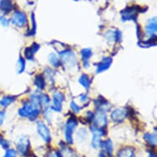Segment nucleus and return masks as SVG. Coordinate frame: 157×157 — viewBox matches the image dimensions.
<instances>
[{"mask_svg": "<svg viewBox=\"0 0 157 157\" xmlns=\"http://www.w3.org/2000/svg\"><path fill=\"white\" fill-rule=\"evenodd\" d=\"M18 113L22 118L36 119L40 113V106L36 98L31 96V101L24 103L22 107L18 111Z\"/></svg>", "mask_w": 157, "mask_h": 157, "instance_id": "f257e3e1", "label": "nucleus"}, {"mask_svg": "<svg viewBox=\"0 0 157 157\" xmlns=\"http://www.w3.org/2000/svg\"><path fill=\"white\" fill-rule=\"evenodd\" d=\"M60 62L63 63V64L67 68L74 67L77 64V58L76 55L71 50H64L59 53Z\"/></svg>", "mask_w": 157, "mask_h": 157, "instance_id": "f03ea898", "label": "nucleus"}, {"mask_svg": "<svg viewBox=\"0 0 157 157\" xmlns=\"http://www.w3.org/2000/svg\"><path fill=\"white\" fill-rule=\"evenodd\" d=\"M77 125V123L76 119L70 118L66 123V127H65V139L66 142L69 144H72L73 142V138H72V134L74 132L75 128Z\"/></svg>", "mask_w": 157, "mask_h": 157, "instance_id": "7ed1b4c3", "label": "nucleus"}, {"mask_svg": "<svg viewBox=\"0 0 157 157\" xmlns=\"http://www.w3.org/2000/svg\"><path fill=\"white\" fill-rule=\"evenodd\" d=\"M10 21L13 25L17 26V27H23L27 23V18L23 12L16 11L12 16Z\"/></svg>", "mask_w": 157, "mask_h": 157, "instance_id": "20e7f679", "label": "nucleus"}, {"mask_svg": "<svg viewBox=\"0 0 157 157\" xmlns=\"http://www.w3.org/2000/svg\"><path fill=\"white\" fill-rule=\"evenodd\" d=\"M64 101V95L60 91H55L53 93V103L51 105L52 110L59 113L62 111L63 102Z\"/></svg>", "mask_w": 157, "mask_h": 157, "instance_id": "39448f33", "label": "nucleus"}, {"mask_svg": "<svg viewBox=\"0 0 157 157\" xmlns=\"http://www.w3.org/2000/svg\"><path fill=\"white\" fill-rule=\"evenodd\" d=\"M17 151L21 156H26L30 149V141H29L28 136H22L20 137V139L17 142Z\"/></svg>", "mask_w": 157, "mask_h": 157, "instance_id": "423d86ee", "label": "nucleus"}, {"mask_svg": "<svg viewBox=\"0 0 157 157\" xmlns=\"http://www.w3.org/2000/svg\"><path fill=\"white\" fill-rule=\"evenodd\" d=\"M92 122L94 124V126L97 128H104L107 124V116L105 112L98 111L97 113L93 114Z\"/></svg>", "mask_w": 157, "mask_h": 157, "instance_id": "0eeeda50", "label": "nucleus"}, {"mask_svg": "<svg viewBox=\"0 0 157 157\" xmlns=\"http://www.w3.org/2000/svg\"><path fill=\"white\" fill-rule=\"evenodd\" d=\"M37 132L40 136L41 137L42 140H44V142L49 143L51 141V135L49 132L48 127L42 122H38L37 123Z\"/></svg>", "mask_w": 157, "mask_h": 157, "instance_id": "6e6552de", "label": "nucleus"}, {"mask_svg": "<svg viewBox=\"0 0 157 157\" xmlns=\"http://www.w3.org/2000/svg\"><path fill=\"white\" fill-rule=\"evenodd\" d=\"M127 110L123 108H116L114 109L110 114V118L112 121L115 123H121L126 119Z\"/></svg>", "mask_w": 157, "mask_h": 157, "instance_id": "1a4fd4ad", "label": "nucleus"}, {"mask_svg": "<svg viewBox=\"0 0 157 157\" xmlns=\"http://www.w3.org/2000/svg\"><path fill=\"white\" fill-rule=\"evenodd\" d=\"M138 12H139V10L136 7H130V8H125L122 12V19H123V21L135 20Z\"/></svg>", "mask_w": 157, "mask_h": 157, "instance_id": "9d476101", "label": "nucleus"}, {"mask_svg": "<svg viewBox=\"0 0 157 157\" xmlns=\"http://www.w3.org/2000/svg\"><path fill=\"white\" fill-rule=\"evenodd\" d=\"M146 34L147 36H150L151 38H153L156 35L157 24H156V17H154L153 19H151L147 21L146 25Z\"/></svg>", "mask_w": 157, "mask_h": 157, "instance_id": "9b49d317", "label": "nucleus"}, {"mask_svg": "<svg viewBox=\"0 0 157 157\" xmlns=\"http://www.w3.org/2000/svg\"><path fill=\"white\" fill-rule=\"evenodd\" d=\"M113 60L111 58H104L101 62L96 65V73H101L108 70L112 64Z\"/></svg>", "mask_w": 157, "mask_h": 157, "instance_id": "f8f14e48", "label": "nucleus"}, {"mask_svg": "<svg viewBox=\"0 0 157 157\" xmlns=\"http://www.w3.org/2000/svg\"><path fill=\"white\" fill-rule=\"evenodd\" d=\"M81 55H82V59L84 67H89V60H90V57L93 55L92 50L90 48H85L81 51Z\"/></svg>", "mask_w": 157, "mask_h": 157, "instance_id": "ddd939ff", "label": "nucleus"}, {"mask_svg": "<svg viewBox=\"0 0 157 157\" xmlns=\"http://www.w3.org/2000/svg\"><path fill=\"white\" fill-rule=\"evenodd\" d=\"M39 49H40V45L36 43H34L31 47L26 48L25 49V56L26 59L28 60H33L34 54L38 51Z\"/></svg>", "mask_w": 157, "mask_h": 157, "instance_id": "4468645a", "label": "nucleus"}, {"mask_svg": "<svg viewBox=\"0 0 157 157\" xmlns=\"http://www.w3.org/2000/svg\"><path fill=\"white\" fill-rule=\"evenodd\" d=\"M135 151L132 147H125L118 151L117 157H134Z\"/></svg>", "mask_w": 157, "mask_h": 157, "instance_id": "2eb2a0df", "label": "nucleus"}, {"mask_svg": "<svg viewBox=\"0 0 157 157\" xmlns=\"http://www.w3.org/2000/svg\"><path fill=\"white\" fill-rule=\"evenodd\" d=\"M14 4L12 0H1L0 1V10L4 13H8L13 9Z\"/></svg>", "mask_w": 157, "mask_h": 157, "instance_id": "dca6fc26", "label": "nucleus"}, {"mask_svg": "<svg viewBox=\"0 0 157 157\" xmlns=\"http://www.w3.org/2000/svg\"><path fill=\"white\" fill-rule=\"evenodd\" d=\"M120 36H121V33L119 31H108L105 33L106 39L112 42H119L120 40Z\"/></svg>", "mask_w": 157, "mask_h": 157, "instance_id": "f3484780", "label": "nucleus"}, {"mask_svg": "<svg viewBox=\"0 0 157 157\" xmlns=\"http://www.w3.org/2000/svg\"><path fill=\"white\" fill-rule=\"evenodd\" d=\"M96 108L98 109V110L101 111V112H105L109 110L110 109V105L108 104V102L105 100H102V99H99L96 103H95Z\"/></svg>", "mask_w": 157, "mask_h": 157, "instance_id": "a211bd4d", "label": "nucleus"}, {"mask_svg": "<svg viewBox=\"0 0 157 157\" xmlns=\"http://www.w3.org/2000/svg\"><path fill=\"white\" fill-rule=\"evenodd\" d=\"M101 147H104V149L105 151L106 154L108 155H111L113 153V142L110 139H107L105 142H102V145Z\"/></svg>", "mask_w": 157, "mask_h": 157, "instance_id": "6ab92c4d", "label": "nucleus"}, {"mask_svg": "<svg viewBox=\"0 0 157 157\" xmlns=\"http://www.w3.org/2000/svg\"><path fill=\"white\" fill-rule=\"evenodd\" d=\"M79 83L83 87L86 89V90H89L90 87V77H88L87 75L82 74L79 77V80H78Z\"/></svg>", "mask_w": 157, "mask_h": 157, "instance_id": "aec40b11", "label": "nucleus"}, {"mask_svg": "<svg viewBox=\"0 0 157 157\" xmlns=\"http://www.w3.org/2000/svg\"><path fill=\"white\" fill-rule=\"evenodd\" d=\"M34 84L36 85V86L40 90H43L45 87V81L44 78L42 77L41 75H37L35 77V81H34Z\"/></svg>", "mask_w": 157, "mask_h": 157, "instance_id": "412c9836", "label": "nucleus"}, {"mask_svg": "<svg viewBox=\"0 0 157 157\" xmlns=\"http://www.w3.org/2000/svg\"><path fill=\"white\" fill-rule=\"evenodd\" d=\"M144 139L149 143L150 146L155 147L156 145V135L153 133H146L144 135Z\"/></svg>", "mask_w": 157, "mask_h": 157, "instance_id": "4be33fe9", "label": "nucleus"}, {"mask_svg": "<svg viewBox=\"0 0 157 157\" xmlns=\"http://www.w3.org/2000/svg\"><path fill=\"white\" fill-rule=\"evenodd\" d=\"M72 155H73V152L69 147H63L59 151L58 155L59 157H72Z\"/></svg>", "mask_w": 157, "mask_h": 157, "instance_id": "5701e85b", "label": "nucleus"}, {"mask_svg": "<svg viewBox=\"0 0 157 157\" xmlns=\"http://www.w3.org/2000/svg\"><path fill=\"white\" fill-rule=\"evenodd\" d=\"M15 101V97L11 96V95H7L0 101V105L3 106V107H8L13 103V101Z\"/></svg>", "mask_w": 157, "mask_h": 157, "instance_id": "b1692460", "label": "nucleus"}, {"mask_svg": "<svg viewBox=\"0 0 157 157\" xmlns=\"http://www.w3.org/2000/svg\"><path fill=\"white\" fill-rule=\"evenodd\" d=\"M92 147L97 149L102 145V140H101V136L98 134H93L92 136Z\"/></svg>", "mask_w": 157, "mask_h": 157, "instance_id": "393cba45", "label": "nucleus"}, {"mask_svg": "<svg viewBox=\"0 0 157 157\" xmlns=\"http://www.w3.org/2000/svg\"><path fill=\"white\" fill-rule=\"evenodd\" d=\"M49 61L54 67H59L60 65V63H61L59 59L56 54H54V53H52V54H50L49 55Z\"/></svg>", "mask_w": 157, "mask_h": 157, "instance_id": "a878e982", "label": "nucleus"}, {"mask_svg": "<svg viewBox=\"0 0 157 157\" xmlns=\"http://www.w3.org/2000/svg\"><path fill=\"white\" fill-rule=\"evenodd\" d=\"M25 67H26V61L21 56L19 57V59H18L17 62V72L20 74V73H22L24 70H25Z\"/></svg>", "mask_w": 157, "mask_h": 157, "instance_id": "bb28decb", "label": "nucleus"}, {"mask_svg": "<svg viewBox=\"0 0 157 157\" xmlns=\"http://www.w3.org/2000/svg\"><path fill=\"white\" fill-rule=\"evenodd\" d=\"M77 136H80V137H77V139H81L83 140V141H85L86 138L87 137V132H86V131L85 129H80L79 131L77 132Z\"/></svg>", "mask_w": 157, "mask_h": 157, "instance_id": "cd10ccee", "label": "nucleus"}, {"mask_svg": "<svg viewBox=\"0 0 157 157\" xmlns=\"http://www.w3.org/2000/svg\"><path fill=\"white\" fill-rule=\"evenodd\" d=\"M3 157H17V152L13 149H8L5 152V155Z\"/></svg>", "mask_w": 157, "mask_h": 157, "instance_id": "c85d7f7f", "label": "nucleus"}, {"mask_svg": "<svg viewBox=\"0 0 157 157\" xmlns=\"http://www.w3.org/2000/svg\"><path fill=\"white\" fill-rule=\"evenodd\" d=\"M71 109H72V110L76 113H79V112H80V110H81L80 106L75 103L74 101H72V102H71Z\"/></svg>", "mask_w": 157, "mask_h": 157, "instance_id": "c756f323", "label": "nucleus"}, {"mask_svg": "<svg viewBox=\"0 0 157 157\" xmlns=\"http://www.w3.org/2000/svg\"><path fill=\"white\" fill-rule=\"evenodd\" d=\"M0 23L3 26H8L9 24V21L4 16H0Z\"/></svg>", "mask_w": 157, "mask_h": 157, "instance_id": "7c9ffc66", "label": "nucleus"}, {"mask_svg": "<svg viewBox=\"0 0 157 157\" xmlns=\"http://www.w3.org/2000/svg\"><path fill=\"white\" fill-rule=\"evenodd\" d=\"M0 145L3 147V148H7V147H8V142H7L6 140L3 139L2 136H0Z\"/></svg>", "mask_w": 157, "mask_h": 157, "instance_id": "2f4dec72", "label": "nucleus"}, {"mask_svg": "<svg viewBox=\"0 0 157 157\" xmlns=\"http://www.w3.org/2000/svg\"><path fill=\"white\" fill-rule=\"evenodd\" d=\"M4 118H5V112L3 110L0 111V127L2 126V124H3Z\"/></svg>", "mask_w": 157, "mask_h": 157, "instance_id": "473e14b6", "label": "nucleus"}, {"mask_svg": "<svg viewBox=\"0 0 157 157\" xmlns=\"http://www.w3.org/2000/svg\"><path fill=\"white\" fill-rule=\"evenodd\" d=\"M81 101H82V102H84V101H86V100H87V96H86V95H81Z\"/></svg>", "mask_w": 157, "mask_h": 157, "instance_id": "72a5a7b5", "label": "nucleus"}, {"mask_svg": "<svg viewBox=\"0 0 157 157\" xmlns=\"http://www.w3.org/2000/svg\"><path fill=\"white\" fill-rule=\"evenodd\" d=\"M99 157H106V156L103 151H101L100 152V154H99Z\"/></svg>", "mask_w": 157, "mask_h": 157, "instance_id": "f704fd0d", "label": "nucleus"}, {"mask_svg": "<svg viewBox=\"0 0 157 157\" xmlns=\"http://www.w3.org/2000/svg\"><path fill=\"white\" fill-rule=\"evenodd\" d=\"M47 157H56V155H55L54 154V153H50V154L49 155H48V156Z\"/></svg>", "mask_w": 157, "mask_h": 157, "instance_id": "c9c22d12", "label": "nucleus"}, {"mask_svg": "<svg viewBox=\"0 0 157 157\" xmlns=\"http://www.w3.org/2000/svg\"><path fill=\"white\" fill-rule=\"evenodd\" d=\"M150 157H156V156H155V155L151 154V155H150Z\"/></svg>", "mask_w": 157, "mask_h": 157, "instance_id": "e433bc0d", "label": "nucleus"}]
</instances>
